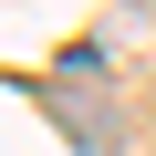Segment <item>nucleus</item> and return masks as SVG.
<instances>
[{
	"label": "nucleus",
	"mask_w": 156,
	"mask_h": 156,
	"mask_svg": "<svg viewBox=\"0 0 156 156\" xmlns=\"http://www.w3.org/2000/svg\"><path fill=\"white\" fill-rule=\"evenodd\" d=\"M52 115H73V135H83V146H104L115 104H104V62H94V52H73V62H62V94H52Z\"/></svg>",
	"instance_id": "1"
}]
</instances>
